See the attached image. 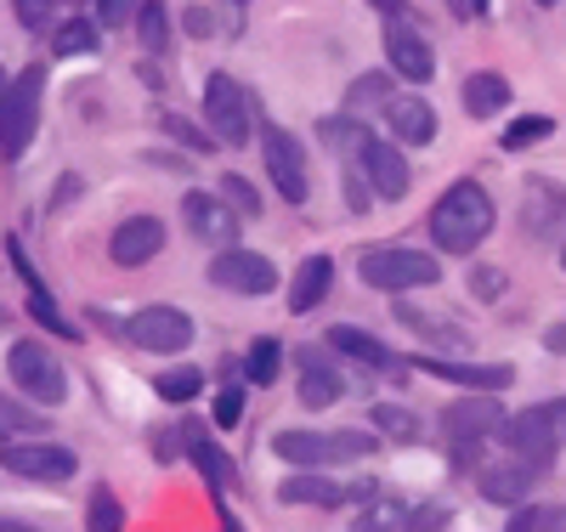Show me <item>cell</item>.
<instances>
[{
    "instance_id": "obj_1",
    "label": "cell",
    "mask_w": 566,
    "mask_h": 532,
    "mask_svg": "<svg viewBox=\"0 0 566 532\" xmlns=\"http://www.w3.org/2000/svg\"><path fill=\"white\" fill-rule=\"evenodd\" d=\"M493 221H499V205H493V192L482 187V181H453V187H442V199L431 205V244H437V255H470L482 244V238L493 232Z\"/></svg>"
},
{
    "instance_id": "obj_2",
    "label": "cell",
    "mask_w": 566,
    "mask_h": 532,
    "mask_svg": "<svg viewBox=\"0 0 566 532\" xmlns=\"http://www.w3.org/2000/svg\"><path fill=\"white\" fill-rule=\"evenodd\" d=\"M374 442L368 430H277L272 437V453L290 459L301 470H328V465H352V459H374Z\"/></svg>"
},
{
    "instance_id": "obj_3",
    "label": "cell",
    "mask_w": 566,
    "mask_h": 532,
    "mask_svg": "<svg viewBox=\"0 0 566 532\" xmlns=\"http://www.w3.org/2000/svg\"><path fill=\"white\" fill-rule=\"evenodd\" d=\"M357 278L368 289H380V295H413V289H431L442 278V261L431 250H397V244H386V250H363Z\"/></svg>"
},
{
    "instance_id": "obj_4",
    "label": "cell",
    "mask_w": 566,
    "mask_h": 532,
    "mask_svg": "<svg viewBox=\"0 0 566 532\" xmlns=\"http://www.w3.org/2000/svg\"><path fill=\"white\" fill-rule=\"evenodd\" d=\"M493 430H504V414H499L493 392H470V397H459V403L442 408V442L453 448L459 470L476 459V448L493 437Z\"/></svg>"
},
{
    "instance_id": "obj_5",
    "label": "cell",
    "mask_w": 566,
    "mask_h": 532,
    "mask_svg": "<svg viewBox=\"0 0 566 532\" xmlns=\"http://www.w3.org/2000/svg\"><path fill=\"white\" fill-rule=\"evenodd\" d=\"M7 374H12V385L34 403V408H57L63 397H69V374H63V363L45 352L40 341H18L12 352H7Z\"/></svg>"
},
{
    "instance_id": "obj_6",
    "label": "cell",
    "mask_w": 566,
    "mask_h": 532,
    "mask_svg": "<svg viewBox=\"0 0 566 532\" xmlns=\"http://www.w3.org/2000/svg\"><path fill=\"white\" fill-rule=\"evenodd\" d=\"M40 91H45V74L40 69H23L7 85V108H0V154H7V159H23L29 154L34 125H40Z\"/></svg>"
},
{
    "instance_id": "obj_7",
    "label": "cell",
    "mask_w": 566,
    "mask_h": 532,
    "mask_svg": "<svg viewBox=\"0 0 566 532\" xmlns=\"http://www.w3.org/2000/svg\"><path fill=\"white\" fill-rule=\"evenodd\" d=\"M205 119H210V136L221 142V148H244L255 119H250V96L244 85L232 74H210L205 80Z\"/></svg>"
},
{
    "instance_id": "obj_8",
    "label": "cell",
    "mask_w": 566,
    "mask_h": 532,
    "mask_svg": "<svg viewBox=\"0 0 566 532\" xmlns=\"http://www.w3.org/2000/svg\"><path fill=\"white\" fill-rule=\"evenodd\" d=\"M193 317H187L181 306H142V312H130L125 317V341L130 346H142V352H159V357H170V352H187L193 346Z\"/></svg>"
},
{
    "instance_id": "obj_9",
    "label": "cell",
    "mask_w": 566,
    "mask_h": 532,
    "mask_svg": "<svg viewBox=\"0 0 566 532\" xmlns=\"http://www.w3.org/2000/svg\"><path fill=\"white\" fill-rule=\"evenodd\" d=\"M261 159H266V176L272 187L283 192L290 205H306L312 199V170H306V148L290 136V131H277V125H261Z\"/></svg>"
},
{
    "instance_id": "obj_10",
    "label": "cell",
    "mask_w": 566,
    "mask_h": 532,
    "mask_svg": "<svg viewBox=\"0 0 566 532\" xmlns=\"http://www.w3.org/2000/svg\"><path fill=\"white\" fill-rule=\"evenodd\" d=\"M210 283H216V289H227V295L255 301V295H272V289H277V267H272L266 255H255V250L227 244V250L210 261Z\"/></svg>"
},
{
    "instance_id": "obj_11",
    "label": "cell",
    "mask_w": 566,
    "mask_h": 532,
    "mask_svg": "<svg viewBox=\"0 0 566 532\" xmlns=\"http://www.w3.org/2000/svg\"><path fill=\"white\" fill-rule=\"evenodd\" d=\"M504 442L515 448V459H527V465H538V470H549V465H555V453L566 448L544 403H538V408H527V414H504Z\"/></svg>"
},
{
    "instance_id": "obj_12",
    "label": "cell",
    "mask_w": 566,
    "mask_h": 532,
    "mask_svg": "<svg viewBox=\"0 0 566 532\" xmlns=\"http://www.w3.org/2000/svg\"><path fill=\"white\" fill-rule=\"evenodd\" d=\"M357 165L368 170V181H374V199H386V205H397V199H408V159H402V148L397 142H386V136H363L357 142Z\"/></svg>"
},
{
    "instance_id": "obj_13",
    "label": "cell",
    "mask_w": 566,
    "mask_h": 532,
    "mask_svg": "<svg viewBox=\"0 0 566 532\" xmlns=\"http://www.w3.org/2000/svg\"><path fill=\"white\" fill-rule=\"evenodd\" d=\"M181 448H187V459L199 465L205 488L216 493V510H221V521H227V526H239V515H232V510L221 504V493L232 488V481H239V470H232V459H227V453H221V448L210 442V430H205L199 419H187V425H181Z\"/></svg>"
},
{
    "instance_id": "obj_14",
    "label": "cell",
    "mask_w": 566,
    "mask_h": 532,
    "mask_svg": "<svg viewBox=\"0 0 566 532\" xmlns=\"http://www.w3.org/2000/svg\"><path fill=\"white\" fill-rule=\"evenodd\" d=\"M424 374H437V379H453V385H464V392H510L515 385V368L510 363H459L453 352H424V357H413Z\"/></svg>"
},
{
    "instance_id": "obj_15",
    "label": "cell",
    "mask_w": 566,
    "mask_h": 532,
    "mask_svg": "<svg viewBox=\"0 0 566 532\" xmlns=\"http://www.w3.org/2000/svg\"><path fill=\"white\" fill-rule=\"evenodd\" d=\"M368 488H346V481L335 476H323V470H295V476H283L277 481V499L283 504H306V510H346L352 499H363Z\"/></svg>"
},
{
    "instance_id": "obj_16",
    "label": "cell",
    "mask_w": 566,
    "mask_h": 532,
    "mask_svg": "<svg viewBox=\"0 0 566 532\" xmlns=\"http://www.w3.org/2000/svg\"><path fill=\"white\" fill-rule=\"evenodd\" d=\"M386 58L397 69V80H413L424 85L437 74V52H431V40H424L408 18H386Z\"/></svg>"
},
{
    "instance_id": "obj_17",
    "label": "cell",
    "mask_w": 566,
    "mask_h": 532,
    "mask_svg": "<svg viewBox=\"0 0 566 532\" xmlns=\"http://www.w3.org/2000/svg\"><path fill=\"white\" fill-rule=\"evenodd\" d=\"M0 465L23 481H69L80 470V459L69 448H52V442H12V448H0Z\"/></svg>"
},
{
    "instance_id": "obj_18",
    "label": "cell",
    "mask_w": 566,
    "mask_h": 532,
    "mask_svg": "<svg viewBox=\"0 0 566 532\" xmlns=\"http://www.w3.org/2000/svg\"><path fill=\"white\" fill-rule=\"evenodd\" d=\"M181 221H187V232H193V238L221 244V250L239 238V210H232L221 192H187V199H181Z\"/></svg>"
},
{
    "instance_id": "obj_19",
    "label": "cell",
    "mask_w": 566,
    "mask_h": 532,
    "mask_svg": "<svg viewBox=\"0 0 566 532\" xmlns=\"http://www.w3.org/2000/svg\"><path fill=\"white\" fill-rule=\"evenodd\" d=\"M328 352H340V357H352L357 368H368V374H391V379H402V357L386 346V341H374L368 328H357V323H335L328 328Z\"/></svg>"
},
{
    "instance_id": "obj_20",
    "label": "cell",
    "mask_w": 566,
    "mask_h": 532,
    "mask_svg": "<svg viewBox=\"0 0 566 532\" xmlns=\"http://www.w3.org/2000/svg\"><path fill=\"white\" fill-rule=\"evenodd\" d=\"M522 232L538 238V244H566V192L549 187V181H533L527 199H522Z\"/></svg>"
},
{
    "instance_id": "obj_21",
    "label": "cell",
    "mask_w": 566,
    "mask_h": 532,
    "mask_svg": "<svg viewBox=\"0 0 566 532\" xmlns=\"http://www.w3.org/2000/svg\"><path fill=\"white\" fill-rule=\"evenodd\" d=\"M159 250H165V221H159V216H130V221H119L114 238H108L114 267H148Z\"/></svg>"
},
{
    "instance_id": "obj_22",
    "label": "cell",
    "mask_w": 566,
    "mask_h": 532,
    "mask_svg": "<svg viewBox=\"0 0 566 532\" xmlns=\"http://www.w3.org/2000/svg\"><path fill=\"white\" fill-rule=\"evenodd\" d=\"M301 408H312V414H323V408H335L340 397H346V374L328 363V352H306L301 346Z\"/></svg>"
},
{
    "instance_id": "obj_23",
    "label": "cell",
    "mask_w": 566,
    "mask_h": 532,
    "mask_svg": "<svg viewBox=\"0 0 566 532\" xmlns=\"http://www.w3.org/2000/svg\"><path fill=\"white\" fill-rule=\"evenodd\" d=\"M544 470L538 465H527V459H515V465H488L482 470V493L493 499V504H527L533 499V481H538Z\"/></svg>"
},
{
    "instance_id": "obj_24",
    "label": "cell",
    "mask_w": 566,
    "mask_h": 532,
    "mask_svg": "<svg viewBox=\"0 0 566 532\" xmlns=\"http://www.w3.org/2000/svg\"><path fill=\"white\" fill-rule=\"evenodd\" d=\"M391 119V136L402 142V148H424V142L437 136V108L424 103V96H397V103L386 108Z\"/></svg>"
},
{
    "instance_id": "obj_25",
    "label": "cell",
    "mask_w": 566,
    "mask_h": 532,
    "mask_svg": "<svg viewBox=\"0 0 566 532\" xmlns=\"http://www.w3.org/2000/svg\"><path fill=\"white\" fill-rule=\"evenodd\" d=\"M328 283H335V261H328V255H306V261L295 267V283H290V312H295V317L317 312V306L328 301Z\"/></svg>"
},
{
    "instance_id": "obj_26",
    "label": "cell",
    "mask_w": 566,
    "mask_h": 532,
    "mask_svg": "<svg viewBox=\"0 0 566 532\" xmlns=\"http://www.w3.org/2000/svg\"><path fill=\"white\" fill-rule=\"evenodd\" d=\"M459 96H464V114H470V119H499V114L510 108V80L482 69V74H470V80H464Z\"/></svg>"
},
{
    "instance_id": "obj_27",
    "label": "cell",
    "mask_w": 566,
    "mask_h": 532,
    "mask_svg": "<svg viewBox=\"0 0 566 532\" xmlns=\"http://www.w3.org/2000/svg\"><path fill=\"white\" fill-rule=\"evenodd\" d=\"M397 317H402V323H408V328H413L431 352H453V357H459V352L470 346V341H464V328H459V323H448V317L437 323V317H424V312H413V306H397Z\"/></svg>"
},
{
    "instance_id": "obj_28",
    "label": "cell",
    "mask_w": 566,
    "mask_h": 532,
    "mask_svg": "<svg viewBox=\"0 0 566 532\" xmlns=\"http://www.w3.org/2000/svg\"><path fill=\"white\" fill-rule=\"evenodd\" d=\"M397 103V80L391 74H363V80H352V91H346V114H374V108H391Z\"/></svg>"
},
{
    "instance_id": "obj_29",
    "label": "cell",
    "mask_w": 566,
    "mask_h": 532,
    "mask_svg": "<svg viewBox=\"0 0 566 532\" xmlns=\"http://www.w3.org/2000/svg\"><path fill=\"white\" fill-rule=\"evenodd\" d=\"M136 34H142V45H148V58H165L170 52V12H165V0H142Z\"/></svg>"
},
{
    "instance_id": "obj_30",
    "label": "cell",
    "mask_w": 566,
    "mask_h": 532,
    "mask_svg": "<svg viewBox=\"0 0 566 532\" xmlns=\"http://www.w3.org/2000/svg\"><path fill=\"white\" fill-rule=\"evenodd\" d=\"M154 392H159L165 403H193V397L205 392V368H193V363H176V368H165V374L154 379Z\"/></svg>"
},
{
    "instance_id": "obj_31",
    "label": "cell",
    "mask_w": 566,
    "mask_h": 532,
    "mask_svg": "<svg viewBox=\"0 0 566 532\" xmlns=\"http://www.w3.org/2000/svg\"><path fill=\"white\" fill-rule=\"evenodd\" d=\"M277 374H283V346L277 341H255L244 352V379L266 392V385H277Z\"/></svg>"
},
{
    "instance_id": "obj_32",
    "label": "cell",
    "mask_w": 566,
    "mask_h": 532,
    "mask_svg": "<svg viewBox=\"0 0 566 532\" xmlns=\"http://www.w3.org/2000/svg\"><path fill=\"white\" fill-rule=\"evenodd\" d=\"M52 52H57V58H91V52H97V23H85V18L57 23V34H52Z\"/></svg>"
},
{
    "instance_id": "obj_33",
    "label": "cell",
    "mask_w": 566,
    "mask_h": 532,
    "mask_svg": "<svg viewBox=\"0 0 566 532\" xmlns=\"http://www.w3.org/2000/svg\"><path fill=\"white\" fill-rule=\"evenodd\" d=\"M549 131H555L549 114H522V119H510V125H504L499 148H504V154H522V148H533V142H544Z\"/></svg>"
},
{
    "instance_id": "obj_34",
    "label": "cell",
    "mask_w": 566,
    "mask_h": 532,
    "mask_svg": "<svg viewBox=\"0 0 566 532\" xmlns=\"http://www.w3.org/2000/svg\"><path fill=\"white\" fill-rule=\"evenodd\" d=\"M510 532H566V504H515Z\"/></svg>"
},
{
    "instance_id": "obj_35",
    "label": "cell",
    "mask_w": 566,
    "mask_h": 532,
    "mask_svg": "<svg viewBox=\"0 0 566 532\" xmlns=\"http://www.w3.org/2000/svg\"><path fill=\"white\" fill-rule=\"evenodd\" d=\"M29 312H34V323H40V328L63 334V341H80V328L57 312V301H52V289H45V283H29Z\"/></svg>"
},
{
    "instance_id": "obj_36",
    "label": "cell",
    "mask_w": 566,
    "mask_h": 532,
    "mask_svg": "<svg viewBox=\"0 0 566 532\" xmlns=\"http://www.w3.org/2000/svg\"><path fill=\"white\" fill-rule=\"evenodd\" d=\"M368 419H374V430H380V437H391V442H419V419H413L408 408H397V403H380Z\"/></svg>"
},
{
    "instance_id": "obj_37",
    "label": "cell",
    "mask_w": 566,
    "mask_h": 532,
    "mask_svg": "<svg viewBox=\"0 0 566 532\" xmlns=\"http://www.w3.org/2000/svg\"><path fill=\"white\" fill-rule=\"evenodd\" d=\"M159 131H165V136H176L187 154H210V148H216V136H205L199 125H187L181 114H159Z\"/></svg>"
},
{
    "instance_id": "obj_38",
    "label": "cell",
    "mask_w": 566,
    "mask_h": 532,
    "mask_svg": "<svg viewBox=\"0 0 566 532\" xmlns=\"http://www.w3.org/2000/svg\"><path fill=\"white\" fill-rule=\"evenodd\" d=\"M216 192H221V199H227L232 210H239V216H261V192H255L244 176H221V187H216Z\"/></svg>"
},
{
    "instance_id": "obj_39",
    "label": "cell",
    "mask_w": 566,
    "mask_h": 532,
    "mask_svg": "<svg viewBox=\"0 0 566 532\" xmlns=\"http://www.w3.org/2000/svg\"><path fill=\"white\" fill-rule=\"evenodd\" d=\"M45 419H34L23 403H12V397H0V442L7 437H23V430H40Z\"/></svg>"
},
{
    "instance_id": "obj_40",
    "label": "cell",
    "mask_w": 566,
    "mask_h": 532,
    "mask_svg": "<svg viewBox=\"0 0 566 532\" xmlns=\"http://www.w3.org/2000/svg\"><path fill=\"white\" fill-rule=\"evenodd\" d=\"M91 526H97V532H119L125 526V510H119V499L108 488L91 493Z\"/></svg>"
},
{
    "instance_id": "obj_41",
    "label": "cell",
    "mask_w": 566,
    "mask_h": 532,
    "mask_svg": "<svg viewBox=\"0 0 566 532\" xmlns=\"http://www.w3.org/2000/svg\"><path fill=\"white\" fill-rule=\"evenodd\" d=\"M340 187H346V210H352V216H368V210H374V181H368V170H346Z\"/></svg>"
},
{
    "instance_id": "obj_42",
    "label": "cell",
    "mask_w": 566,
    "mask_h": 532,
    "mask_svg": "<svg viewBox=\"0 0 566 532\" xmlns=\"http://www.w3.org/2000/svg\"><path fill=\"white\" fill-rule=\"evenodd\" d=\"M239 419H244V392L239 385H221L216 392V430H232Z\"/></svg>"
},
{
    "instance_id": "obj_43",
    "label": "cell",
    "mask_w": 566,
    "mask_h": 532,
    "mask_svg": "<svg viewBox=\"0 0 566 532\" xmlns=\"http://www.w3.org/2000/svg\"><path fill=\"white\" fill-rule=\"evenodd\" d=\"M470 295H476V301H499L504 295V272L499 267H476V272H470Z\"/></svg>"
},
{
    "instance_id": "obj_44",
    "label": "cell",
    "mask_w": 566,
    "mask_h": 532,
    "mask_svg": "<svg viewBox=\"0 0 566 532\" xmlns=\"http://www.w3.org/2000/svg\"><path fill=\"white\" fill-rule=\"evenodd\" d=\"M52 7L57 0H18V23L34 34V29H52Z\"/></svg>"
},
{
    "instance_id": "obj_45",
    "label": "cell",
    "mask_w": 566,
    "mask_h": 532,
    "mask_svg": "<svg viewBox=\"0 0 566 532\" xmlns=\"http://www.w3.org/2000/svg\"><path fill=\"white\" fill-rule=\"evenodd\" d=\"M142 12V0H97V23L103 29H119L125 18H136Z\"/></svg>"
},
{
    "instance_id": "obj_46",
    "label": "cell",
    "mask_w": 566,
    "mask_h": 532,
    "mask_svg": "<svg viewBox=\"0 0 566 532\" xmlns=\"http://www.w3.org/2000/svg\"><path fill=\"white\" fill-rule=\"evenodd\" d=\"M7 255H12V267L23 272V283H45V278H40V267L23 255V238H7Z\"/></svg>"
},
{
    "instance_id": "obj_47",
    "label": "cell",
    "mask_w": 566,
    "mask_h": 532,
    "mask_svg": "<svg viewBox=\"0 0 566 532\" xmlns=\"http://www.w3.org/2000/svg\"><path fill=\"white\" fill-rule=\"evenodd\" d=\"M187 34H216V18H210V7H187Z\"/></svg>"
},
{
    "instance_id": "obj_48",
    "label": "cell",
    "mask_w": 566,
    "mask_h": 532,
    "mask_svg": "<svg viewBox=\"0 0 566 532\" xmlns=\"http://www.w3.org/2000/svg\"><path fill=\"white\" fill-rule=\"evenodd\" d=\"M544 346H549L555 357H566V317H560V323H555V328L544 334Z\"/></svg>"
},
{
    "instance_id": "obj_49",
    "label": "cell",
    "mask_w": 566,
    "mask_h": 532,
    "mask_svg": "<svg viewBox=\"0 0 566 532\" xmlns=\"http://www.w3.org/2000/svg\"><path fill=\"white\" fill-rule=\"evenodd\" d=\"M549 408V419H555V430H560V442H566V397H555V403H544Z\"/></svg>"
},
{
    "instance_id": "obj_50",
    "label": "cell",
    "mask_w": 566,
    "mask_h": 532,
    "mask_svg": "<svg viewBox=\"0 0 566 532\" xmlns=\"http://www.w3.org/2000/svg\"><path fill=\"white\" fill-rule=\"evenodd\" d=\"M374 7H380L386 18H402V12H408V0H374Z\"/></svg>"
},
{
    "instance_id": "obj_51",
    "label": "cell",
    "mask_w": 566,
    "mask_h": 532,
    "mask_svg": "<svg viewBox=\"0 0 566 532\" xmlns=\"http://www.w3.org/2000/svg\"><path fill=\"white\" fill-rule=\"evenodd\" d=\"M488 7H493V0H470V18H488Z\"/></svg>"
},
{
    "instance_id": "obj_52",
    "label": "cell",
    "mask_w": 566,
    "mask_h": 532,
    "mask_svg": "<svg viewBox=\"0 0 566 532\" xmlns=\"http://www.w3.org/2000/svg\"><path fill=\"white\" fill-rule=\"evenodd\" d=\"M7 85H12V80H7V74H0V108H7Z\"/></svg>"
},
{
    "instance_id": "obj_53",
    "label": "cell",
    "mask_w": 566,
    "mask_h": 532,
    "mask_svg": "<svg viewBox=\"0 0 566 532\" xmlns=\"http://www.w3.org/2000/svg\"><path fill=\"white\" fill-rule=\"evenodd\" d=\"M560 267H566V244H560Z\"/></svg>"
},
{
    "instance_id": "obj_54",
    "label": "cell",
    "mask_w": 566,
    "mask_h": 532,
    "mask_svg": "<svg viewBox=\"0 0 566 532\" xmlns=\"http://www.w3.org/2000/svg\"><path fill=\"white\" fill-rule=\"evenodd\" d=\"M0 323H7V306H0Z\"/></svg>"
},
{
    "instance_id": "obj_55",
    "label": "cell",
    "mask_w": 566,
    "mask_h": 532,
    "mask_svg": "<svg viewBox=\"0 0 566 532\" xmlns=\"http://www.w3.org/2000/svg\"><path fill=\"white\" fill-rule=\"evenodd\" d=\"M232 7H244V0H232Z\"/></svg>"
},
{
    "instance_id": "obj_56",
    "label": "cell",
    "mask_w": 566,
    "mask_h": 532,
    "mask_svg": "<svg viewBox=\"0 0 566 532\" xmlns=\"http://www.w3.org/2000/svg\"><path fill=\"white\" fill-rule=\"evenodd\" d=\"M544 7H549V0H544Z\"/></svg>"
}]
</instances>
